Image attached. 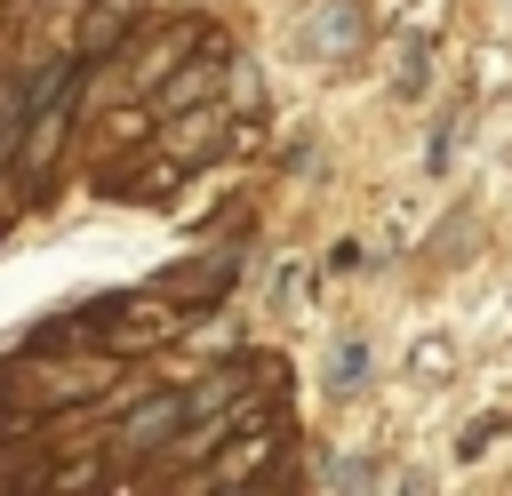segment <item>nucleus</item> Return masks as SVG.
<instances>
[{"label": "nucleus", "mask_w": 512, "mask_h": 496, "mask_svg": "<svg viewBox=\"0 0 512 496\" xmlns=\"http://www.w3.org/2000/svg\"><path fill=\"white\" fill-rule=\"evenodd\" d=\"M104 384H112L104 360H48V352H32V368H0V400H16L32 416L72 408V400H96Z\"/></svg>", "instance_id": "nucleus-1"}, {"label": "nucleus", "mask_w": 512, "mask_h": 496, "mask_svg": "<svg viewBox=\"0 0 512 496\" xmlns=\"http://www.w3.org/2000/svg\"><path fill=\"white\" fill-rule=\"evenodd\" d=\"M232 272H240V248H208L200 264L160 272V280H152V296H160V304H208V296H224V288H232Z\"/></svg>", "instance_id": "nucleus-2"}, {"label": "nucleus", "mask_w": 512, "mask_h": 496, "mask_svg": "<svg viewBox=\"0 0 512 496\" xmlns=\"http://www.w3.org/2000/svg\"><path fill=\"white\" fill-rule=\"evenodd\" d=\"M184 432V392H160V400H144L128 424H120V456H152V448H168Z\"/></svg>", "instance_id": "nucleus-3"}, {"label": "nucleus", "mask_w": 512, "mask_h": 496, "mask_svg": "<svg viewBox=\"0 0 512 496\" xmlns=\"http://www.w3.org/2000/svg\"><path fill=\"white\" fill-rule=\"evenodd\" d=\"M360 40V8L352 0H328L312 24H304V56H336V48H352Z\"/></svg>", "instance_id": "nucleus-4"}]
</instances>
